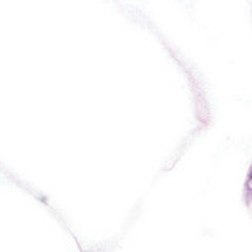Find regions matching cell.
<instances>
[{"mask_svg": "<svg viewBox=\"0 0 252 252\" xmlns=\"http://www.w3.org/2000/svg\"><path fill=\"white\" fill-rule=\"evenodd\" d=\"M244 204L247 206L249 209H252V163L249 166V171H247V178L244 181Z\"/></svg>", "mask_w": 252, "mask_h": 252, "instance_id": "cell-1", "label": "cell"}]
</instances>
